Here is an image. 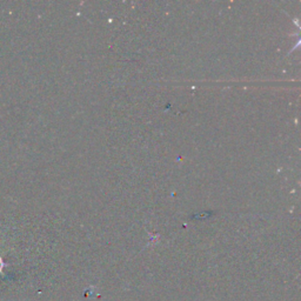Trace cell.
Segmentation results:
<instances>
[{"label": "cell", "instance_id": "1", "mask_svg": "<svg viewBox=\"0 0 301 301\" xmlns=\"http://www.w3.org/2000/svg\"><path fill=\"white\" fill-rule=\"evenodd\" d=\"M5 267H6V264L4 262V259L2 258V256H0V273H2V270H4Z\"/></svg>", "mask_w": 301, "mask_h": 301}]
</instances>
